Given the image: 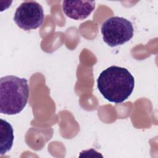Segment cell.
I'll return each instance as SVG.
<instances>
[{
	"instance_id": "1",
	"label": "cell",
	"mask_w": 158,
	"mask_h": 158,
	"mask_svg": "<svg viewBox=\"0 0 158 158\" xmlns=\"http://www.w3.org/2000/svg\"><path fill=\"white\" fill-rule=\"evenodd\" d=\"M97 86L105 99L118 104L125 101L132 93L135 79L127 69L113 65L100 73Z\"/></svg>"
},
{
	"instance_id": "2",
	"label": "cell",
	"mask_w": 158,
	"mask_h": 158,
	"mask_svg": "<svg viewBox=\"0 0 158 158\" xmlns=\"http://www.w3.org/2000/svg\"><path fill=\"white\" fill-rule=\"evenodd\" d=\"M29 97L27 80L7 75L0 79V112L6 115L20 113L25 107Z\"/></svg>"
},
{
	"instance_id": "3",
	"label": "cell",
	"mask_w": 158,
	"mask_h": 158,
	"mask_svg": "<svg viewBox=\"0 0 158 158\" xmlns=\"http://www.w3.org/2000/svg\"><path fill=\"white\" fill-rule=\"evenodd\" d=\"M101 30L104 41L110 47L123 44L131 39L134 33L132 23L117 16L107 19L102 23Z\"/></svg>"
},
{
	"instance_id": "4",
	"label": "cell",
	"mask_w": 158,
	"mask_h": 158,
	"mask_svg": "<svg viewBox=\"0 0 158 158\" xmlns=\"http://www.w3.org/2000/svg\"><path fill=\"white\" fill-rule=\"evenodd\" d=\"M44 20L42 6L37 2L27 1L23 2L16 9L14 20L19 27L28 31L40 27Z\"/></svg>"
},
{
	"instance_id": "5",
	"label": "cell",
	"mask_w": 158,
	"mask_h": 158,
	"mask_svg": "<svg viewBox=\"0 0 158 158\" xmlns=\"http://www.w3.org/2000/svg\"><path fill=\"white\" fill-rule=\"evenodd\" d=\"M93 1H63L62 9L64 14L74 20H83L88 17L95 8Z\"/></svg>"
},
{
	"instance_id": "6",
	"label": "cell",
	"mask_w": 158,
	"mask_h": 158,
	"mask_svg": "<svg viewBox=\"0 0 158 158\" xmlns=\"http://www.w3.org/2000/svg\"><path fill=\"white\" fill-rule=\"evenodd\" d=\"M14 131L11 125L7 121L1 119L0 135H1V154H4L9 151L13 144Z\"/></svg>"
}]
</instances>
